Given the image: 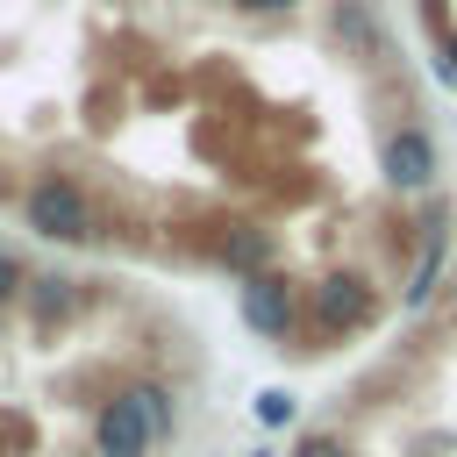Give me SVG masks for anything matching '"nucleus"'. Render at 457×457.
<instances>
[{
  "label": "nucleus",
  "instance_id": "9",
  "mask_svg": "<svg viewBox=\"0 0 457 457\" xmlns=\"http://www.w3.org/2000/svg\"><path fill=\"white\" fill-rule=\"evenodd\" d=\"M336 36H343L350 50H364V57H378V43H386V36H378V14H371L364 0H343V7H336Z\"/></svg>",
  "mask_w": 457,
  "mask_h": 457
},
{
  "label": "nucleus",
  "instance_id": "2",
  "mask_svg": "<svg viewBox=\"0 0 457 457\" xmlns=\"http://www.w3.org/2000/svg\"><path fill=\"white\" fill-rule=\"evenodd\" d=\"M371 314H378V293H371V278H364V271H328V278H314V286L300 293V328H307V336H321V343L357 336Z\"/></svg>",
  "mask_w": 457,
  "mask_h": 457
},
{
  "label": "nucleus",
  "instance_id": "13",
  "mask_svg": "<svg viewBox=\"0 0 457 457\" xmlns=\"http://www.w3.org/2000/svg\"><path fill=\"white\" fill-rule=\"evenodd\" d=\"M21 286H29L21 257H14V250H0V307H14V300H21Z\"/></svg>",
  "mask_w": 457,
  "mask_h": 457
},
{
  "label": "nucleus",
  "instance_id": "8",
  "mask_svg": "<svg viewBox=\"0 0 457 457\" xmlns=\"http://www.w3.org/2000/svg\"><path fill=\"white\" fill-rule=\"evenodd\" d=\"M121 393L143 407V421H150V436H157V443H171V436H179V393H171L164 378H129Z\"/></svg>",
  "mask_w": 457,
  "mask_h": 457
},
{
  "label": "nucleus",
  "instance_id": "7",
  "mask_svg": "<svg viewBox=\"0 0 457 457\" xmlns=\"http://www.w3.org/2000/svg\"><path fill=\"white\" fill-rule=\"evenodd\" d=\"M271 228H250V221H236V228H221L214 236V264H228V271H243V278H257V271H271Z\"/></svg>",
  "mask_w": 457,
  "mask_h": 457
},
{
  "label": "nucleus",
  "instance_id": "5",
  "mask_svg": "<svg viewBox=\"0 0 457 457\" xmlns=\"http://www.w3.org/2000/svg\"><path fill=\"white\" fill-rule=\"evenodd\" d=\"M378 171H386L400 193H428V186H436V143H428V129H421V121H400V129L386 136V150H378Z\"/></svg>",
  "mask_w": 457,
  "mask_h": 457
},
{
  "label": "nucleus",
  "instance_id": "6",
  "mask_svg": "<svg viewBox=\"0 0 457 457\" xmlns=\"http://www.w3.org/2000/svg\"><path fill=\"white\" fill-rule=\"evenodd\" d=\"M21 307L50 328V321H71L79 307H86V278H71V271H36L29 286H21Z\"/></svg>",
  "mask_w": 457,
  "mask_h": 457
},
{
  "label": "nucleus",
  "instance_id": "10",
  "mask_svg": "<svg viewBox=\"0 0 457 457\" xmlns=\"http://www.w3.org/2000/svg\"><path fill=\"white\" fill-rule=\"evenodd\" d=\"M436 264H443V221H428V236H421V264H414V286H407V307H421V300L436 293Z\"/></svg>",
  "mask_w": 457,
  "mask_h": 457
},
{
  "label": "nucleus",
  "instance_id": "3",
  "mask_svg": "<svg viewBox=\"0 0 457 457\" xmlns=\"http://www.w3.org/2000/svg\"><path fill=\"white\" fill-rule=\"evenodd\" d=\"M236 307H243L250 336H264V343H278V350L300 336V286H293L286 271H257V278H243Z\"/></svg>",
  "mask_w": 457,
  "mask_h": 457
},
{
  "label": "nucleus",
  "instance_id": "14",
  "mask_svg": "<svg viewBox=\"0 0 457 457\" xmlns=\"http://www.w3.org/2000/svg\"><path fill=\"white\" fill-rule=\"evenodd\" d=\"M243 14H278V7H293V0H236Z\"/></svg>",
  "mask_w": 457,
  "mask_h": 457
},
{
  "label": "nucleus",
  "instance_id": "16",
  "mask_svg": "<svg viewBox=\"0 0 457 457\" xmlns=\"http://www.w3.org/2000/svg\"><path fill=\"white\" fill-rule=\"evenodd\" d=\"M428 7H443V0H428Z\"/></svg>",
  "mask_w": 457,
  "mask_h": 457
},
{
  "label": "nucleus",
  "instance_id": "15",
  "mask_svg": "<svg viewBox=\"0 0 457 457\" xmlns=\"http://www.w3.org/2000/svg\"><path fill=\"white\" fill-rule=\"evenodd\" d=\"M443 79H457V36L443 43Z\"/></svg>",
  "mask_w": 457,
  "mask_h": 457
},
{
  "label": "nucleus",
  "instance_id": "12",
  "mask_svg": "<svg viewBox=\"0 0 457 457\" xmlns=\"http://www.w3.org/2000/svg\"><path fill=\"white\" fill-rule=\"evenodd\" d=\"M286 457H350V443H343L336 428H314V436H300Z\"/></svg>",
  "mask_w": 457,
  "mask_h": 457
},
{
  "label": "nucleus",
  "instance_id": "11",
  "mask_svg": "<svg viewBox=\"0 0 457 457\" xmlns=\"http://www.w3.org/2000/svg\"><path fill=\"white\" fill-rule=\"evenodd\" d=\"M293 414H300V400H293L286 386H271V393H257V421H264V428H286Z\"/></svg>",
  "mask_w": 457,
  "mask_h": 457
},
{
  "label": "nucleus",
  "instance_id": "4",
  "mask_svg": "<svg viewBox=\"0 0 457 457\" xmlns=\"http://www.w3.org/2000/svg\"><path fill=\"white\" fill-rule=\"evenodd\" d=\"M150 450H157V436L121 386L107 400H93V457H150Z\"/></svg>",
  "mask_w": 457,
  "mask_h": 457
},
{
  "label": "nucleus",
  "instance_id": "1",
  "mask_svg": "<svg viewBox=\"0 0 457 457\" xmlns=\"http://www.w3.org/2000/svg\"><path fill=\"white\" fill-rule=\"evenodd\" d=\"M21 221H29V236L64 243V250L71 243H100V207L71 171H36L21 186Z\"/></svg>",
  "mask_w": 457,
  "mask_h": 457
}]
</instances>
